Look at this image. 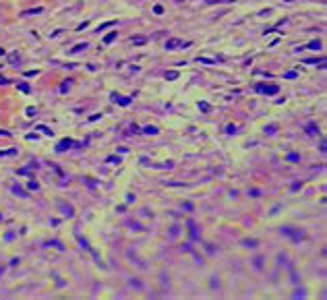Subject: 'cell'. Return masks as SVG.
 <instances>
[{
    "instance_id": "obj_1",
    "label": "cell",
    "mask_w": 327,
    "mask_h": 300,
    "mask_svg": "<svg viewBox=\"0 0 327 300\" xmlns=\"http://www.w3.org/2000/svg\"><path fill=\"white\" fill-rule=\"evenodd\" d=\"M70 147H81V143H77V141H70V139H62L58 145H56V151H58V153H62L64 149H70Z\"/></svg>"
},
{
    "instance_id": "obj_2",
    "label": "cell",
    "mask_w": 327,
    "mask_h": 300,
    "mask_svg": "<svg viewBox=\"0 0 327 300\" xmlns=\"http://www.w3.org/2000/svg\"><path fill=\"white\" fill-rule=\"evenodd\" d=\"M259 93H267V95H275L280 93V85H257L255 87Z\"/></svg>"
},
{
    "instance_id": "obj_3",
    "label": "cell",
    "mask_w": 327,
    "mask_h": 300,
    "mask_svg": "<svg viewBox=\"0 0 327 300\" xmlns=\"http://www.w3.org/2000/svg\"><path fill=\"white\" fill-rule=\"evenodd\" d=\"M190 46V42H180V39H168L166 42V50H174V48H188Z\"/></svg>"
},
{
    "instance_id": "obj_4",
    "label": "cell",
    "mask_w": 327,
    "mask_h": 300,
    "mask_svg": "<svg viewBox=\"0 0 327 300\" xmlns=\"http://www.w3.org/2000/svg\"><path fill=\"white\" fill-rule=\"evenodd\" d=\"M110 97H112V99H114V104H118V106H129V104H130V97L118 95V93H112Z\"/></svg>"
},
{
    "instance_id": "obj_5",
    "label": "cell",
    "mask_w": 327,
    "mask_h": 300,
    "mask_svg": "<svg viewBox=\"0 0 327 300\" xmlns=\"http://www.w3.org/2000/svg\"><path fill=\"white\" fill-rule=\"evenodd\" d=\"M187 226H188V230H190V238H193V240H197V238H199V230H197V224H195L193 219H187Z\"/></svg>"
},
{
    "instance_id": "obj_6",
    "label": "cell",
    "mask_w": 327,
    "mask_h": 300,
    "mask_svg": "<svg viewBox=\"0 0 327 300\" xmlns=\"http://www.w3.org/2000/svg\"><path fill=\"white\" fill-rule=\"evenodd\" d=\"M87 48H89V44H87V42H83V44H77L75 48H70V52H69V54H79V52L87 50Z\"/></svg>"
},
{
    "instance_id": "obj_7",
    "label": "cell",
    "mask_w": 327,
    "mask_h": 300,
    "mask_svg": "<svg viewBox=\"0 0 327 300\" xmlns=\"http://www.w3.org/2000/svg\"><path fill=\"white\" fill-rule=\"evenodd\" d=\"M306 133H308L311 137H315V135H319V128H317V124H315V122L306 124Z\"/></svg>"
},
{
    "instance_id": "obj_8",
    "label": "cell",
    "mask_w": 327,
    "mask_h": 300,
    "mask_svg": "<svg viewBox=\"0 0 327 300\" xmlns=\"http://www.w3.org/2000/svg\"><path fill=\"white\" fill-rule=\"evenodd\" d=\"M141 133H145V135H157L160 128L157 126H145V128H141Z\"/></svg>"
},
{
    "instance_id": "obj_9",
    "label": "cell",
    "mask_w": 327,
    "mask_h": 300,
    "mask_svg": "<svg viewBox=\"0 0 327 300\" xmlns=\"http://www.w3.org/2000/svg\"><path fill=\"white\" fill-rule=\"evenodd\" d=\"M306 48H311V50H321V42H319V39H313V42H308Z\"/></svg>"
},
{
    "instance_id": "obj_10",
    "label": "cell",
    "mask_w": 327,
    "mask_h": 300,
    "mask_svg": "<svg viewBox=\"0 0 327 300\" xmlns=\"http://www.w3.org/2000/svg\"><path fill=\"white\" fill-rule=\"evenodd\" d=\"M116 35H118V33H114V31H112V33H108V35L104 37V42H106V44H112V42L116 39Z\"/></svg>"
},
{
    "instance_id": "obj_11",
    "label": "cell",
    "mask_w": 327,
    "mask_h": 300,
    "mask_svg": "<svg viewBox=\"0 0 327 300\" xmlns=\"http://www.w3.org/2000/svg\"><path fill=\"white\" fill-rule=\"evenodd\" d=\"M265 133H267V135H273V133H278V124H269V126H265Z\"/></svg>"
},
{
    "instance_id": "obj_12",
    "label": "cell",
    "mask_w": 327,
    "mask_h": 300,
    "mask_svg": "<svg viewBox=\"0 0 327 300\" xmlns=\"http://www.w3.org/2000/svg\"><path fill=\"white\" fill-rule=\"evenodd\" d=\"M226 133H228V135H234V133H238V126H236V124H228V126H226Z\"/></svg>"
},
{
    "instance_id": "obj_13",
    "label": "cell",
    "mask_w": 327,
    "mask_h": 300,
    "mask_svg": "<svg viewBox=\"0 0 327 300\" xmlns=\"http://www.w3.org/2000/svg\"><path fill=\"white\" fill-rule=\"evenodd\" d=\"M197 62H203V64H213L215 60H213V58H203V56H199V58H197Z\"/></svg>"
},
{
    "instance_id": "obj_14",
    "label": "cell",
    "mask_w": 327,
    "mask_h": 300,
    "mask_svg": "<svg viewBox=\"0 0 327 300\" xmlns=\"http://www.w3.org/2000/svg\"><path fill=\"white\" fill-rule=\"evenodd\" d=\"M166 79L174 81V79H178V72H176V70H172V72H166Z\"/></svg>"
},
{
    "instance_id": "obj_15",
    "label": "cell",
    "mask_w": 327,
    "mask_h": 300,
    "mask_svg": "<svg viewBox=\"0 0 327 300\" xmlns=\"http://www.w3.org/2000/svg\"><path fill=\"white\" fill-rule=\"evenodd\" d=\"M70 85H72V81H64V83H62V87H60V91H62V93H64V91H69V87H70Z\"/></svg>"
},
{
    "instance_id": "obj_16",
    "label": "cell",
    "mask_w": 327,
    "mask_h": 300,
    "mask_svg": "<svg viewBox=\"0 0 327 300\" xmlns=\"http://www.w3.org/2000/svg\"><path fill=\"white\" fill-rule=\"evenodd\" d=\"M112 25H116V21H108V23H104L97 31H104V29H108V27H112Z\"/></svg>"
},
{
    "instance_id": "obj_17",
    "label": "cell",
    "mask_w": 327,
    "mask_h": 300,
    "mask_svg": "<svg viewBox=\"0 0 327 300\" xmlns=\"http://www.w3.org/2000/svg\"><path fill=\"white\" fill-rule=\"evenodd\" d=\"M130 42H133V44H137V46H141V44H145V37H133Z\"/></svg>"
},
{
    "instance_id": "obj_18",
    "label": "cell",
    "mask_w": 327,
    "mask_h": 300,
    "mask_svg": "<svg viewBox=\"0 0 327 300\" xmlns=\"http://www.w3.org/2000/svg\"><path fill=\"white\" fill-rule=\"evenodd\" d=\"M199 110H203V112H209L211 108H209V104H203V102H201V104H199Z\"/></svg>"
},
{
    "instance_id": "obj_19",
    "label": "cell",
    "mask_w": 327,
    "mask_h": 300,
    "mask_svg": "<svg viewBox=\"0 0 327 300\" xmlns=\"http://www.w3.org/2000/svg\"><path fill=\"white\" fill-rule=\"evenodd\" d=\"M153 12H155V15H162V12H164V8L160 6V4H157V6H153Z\"/></svg>"
},
{
    "instance_id": "obj_20",
    "label": "cell",
    "mask_w": 327,
    "mask_h": 300,
    "mask_svg": "<svg viewBox=\"0 0 327 300\" xmlns=\"http://www.w3.org/2000/svg\"><path fill=\"white\" fill-rule=\"evenodd\" d=\"M35 12H42V8H33V11H25L23 15H35Z\"/></svg>"
},
{
    "instance_id": "obj_21",
    "label": "cell",
    "mask_w": 327,
    "mask_h": 300,
    "mask_svg": "<svg viewBox=\"0 0 327 300\" xmlns=\"http://www.w3.org/2000/svg\"><path fill=\"white\" fill-rule=\"evenodd\" d=\"M294 77H296V72H294V70H290V72H286V79H294Z\"/></svg>"
},
{
    "instance_id": "obj_22",
    "label": "cell",
    "mask_w": 327,
    "mask_h": 300,
    "mask_svg": "<svg viewBox=\"0 0 327 300\" xmlns=\"http://www.w3.org/2000/svg\"><path fill=\"white\" fill-rule=\"evenodd\" d=\"M288 160H290V162H296V160H298V155H296V153H290V155H288Z\"/></svg>"
},
{
    "instance_id": "obj_23",
    "label": "cell",
    "mask_w": 327,
    "mask_h": 300,
    "mask_svg": "<svg viewBox=\"0 0 327 300\" xmlns=\"http://www.w3.org/2000/svg\"><path fill=\"white\" fill-rule=\"evenodd\" d=\"M2 54H6V52H4V50H2V48H0V56H2Z\"/></svg>"
}]
</instances>
